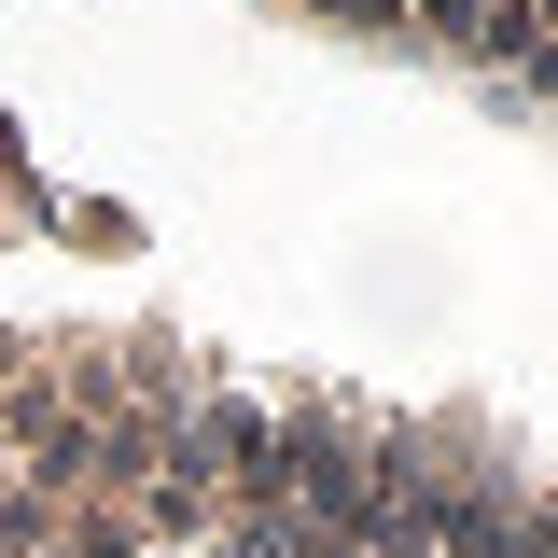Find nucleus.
Instances as JSON below:
<instances>
[{"label": "nucleus", "mask_w": 558, "mask_h": 558, "mask_svg": "<svg viewBox=\"0 0 558 558\" xmlns=\"http://www.w3.org/2000/svg\"><path fill=\"white\" fill-rule=\"evenodd\" d=\"M0 558H558V461L140 336H0Z\"/></svg>", "instance_id": "nucleus-1"}, {"label": "nucleus", "mask_w": 558, "mask_h": 558, "mask_svg": "<svg viewBox=\"0 0 558 558\" xmlns=\"http://www.w3.org/2000/svg\"><path fill=\"white\" fill-rule=\"evenodd\" d=\"M349 14L418 28V43H447L475 70H517L531 98H558V0H349Z\"/></svg>", "instance_id": "nucleus-2"}]
</instances>
